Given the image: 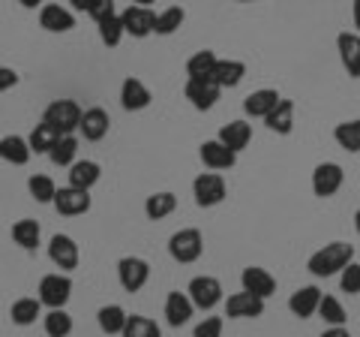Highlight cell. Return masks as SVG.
<instances>
[{
  "mask_svg": "<svg viewBox=\"0 0 360 337\" xmlns=\"http://www.w3.org/2000/svg\"><path fill=\"white\" fill-rule=\"evenodd\" d=\"M348 262H354V244L330 241V244H324L321 250H315L309 256L307 268H309L312 277H333V274H340Z\"/></svg>",
  "mask_w": 360,
  "mask_h": 337,
  "instance_id": "obj_1",
  "label": "cell"
},
{
  "mask_svg": "<svg viewBox=\"0 0 360 337\" xmlns=\"http://www.w3.org/2000/svg\"><path fill=\"white\" fill-rule=\"evenodd\" d=\"M205 253V235L195 226H186V229H177L172 238H168V256L180 265H193L201 259Z\"/></svg>",
  "mask_w": 360,
  "mask_h": 337,
  "instance_id": "obj_2",
  "label": "cell"
},
{
  "mask_svg": "<svg viewBox=\"0 0 360 337\" xmlns=\"http://www.w3.org/2000/svg\"><path fill=\"white\" fill-rule=\"evenodd\" d=\"M42 123H49L60 136H75L78 123H82V106L75 99H54L42 111Z\"/></svg>",
  "mask_w": 360,
  "mask_h": 337,
  "instance_id": "obj_3",
  "label": "cell"
},
{
  "mask_svg": "<svg viewBox=\"0 0 360 337\" xmlns=\"http://www.w3.org/2000/svg\"><path fill=\"white\" fill-rule=\"evenodd\" d=\"M39 301H42V307H49V310H63L66 305H70V298H72V277L70 274H63V271H54V274H45L39 280Z\"/></svg>",
  "mask_w": 360,
  "mask_h": 337,
  "instance_id": "obj_4",
  "label": "cell"
},
{
  "mask_svg": "<svg viewBox=\"0 0 360 337\" xmlns=\"http://www.w3.org/2000/svg\"><path fill=\"white\" fill-rule=\"evenodd\" d=\"M186 295H189V301H193L195 310H205V313H210L213 307H219L222 301H225L222 283H219L217 277H210V274H198V277L189 280Z\"/></svg>",
  "mask_w": 360,
  "mask_h": 337,
  "instance_id": "obj_5",
  "label": "cell"
},
{
  "mask_svg": "<svg viewBox=\"0 0 360 337\" xmlns=\"http://www.w3.org/2000/svg\"><path fill=\"white\" fill-rule=\"evenodd\" d=\"M193 196L198 208H217L229 196V187H225V178L219 172H201L193 181Z\"/></svg>",
  "mask_w": 360,
  "mask_h": 337,
  "instance_id": "obj_6",
  "label": "cell"
},
{
  "mask_svg": "<svg viewBox=\"0 0 360 337\" xmlns=\"http://www.w3.org/2000/svg\"><path fill=\"white\" fill-rule=\"evenodd\" d=\"M219 94H222V87L213 82L210 75L207 78H186V85H184V97L189 99V106L195 111H210L219 103Z\"/></svg>",
  "mask_w": 360,
  "mask_h": 337,
  "instance_id": "obj_7",
  "label": "cell"
},
{
  "mask_svg": "<svg viewBox=\"0 0 360 337\" xmlns=\"http://www.w3.org/2000/svg\"><path fill=\"white\" fill-rule=\"evenodd\" d=\"M345 184V172H342V166L340 163H319L312 168V193L319 196V199H330L336 196L342 190Z\"/></svg>",
  "mask_w": 360,
  "mask_h": 337,
  "instance_id": "obj_8",
  "label": "cell"
},
{
  "mask_svg": "<svg viewBox=\"0 0 360 337\" xmlns=\"http://www.w3.org/2000/svg\"><path fill=\"white\" fill-rule=\"evenodd\" d=\"M120 21H123V33L132 39H148L153 27H156V13L148 6H135L129 4L127 9L120 13Z\"/></svg>",
  "mask_w": 360,
  "mask_h": 337,
  "instance_id": "obj_9",
  "label": "cell"
},
{
  "mask_svg": "<svg viewBox=\"0 0 360 337\" xmlns=\"http://www.w3.org/2000/svg\"><path fill=\"white\" fill-rule=\"evenodd\" d=\"M54 211L63 217H82L90 211V205H94V199H90L87 190H78V187H58V193H54Z\"/></svg>",
  "mask_w": 360,
  "mask_h": 337,
  "instance_id": "obj_10",
  "label": "cell"
},
{
  "mask_svg": "<svg viewBox=\"0 0 360 337\" xmlns=\"http://www.w3.org/2000/svg\"><path fill=\"white\" fill-rule=\"evenodd\" d=\"M117 280L127 292H141L150 280V265L141 256H123L117 262Z\"/></svg>",
  "mask_w": 360,
  "mask_h": 337,
  "instance_id": "obj_11",
  "label": "cell"
},
{
  "mask_svg": "<svg viewBox=\"0 0 360 337\" xmlns=\"http://www.w3.org/2000/svg\"><path fill=\"white\" fill-rule=\"evenodd\" d=\"M49 259L54 262V268L70 274L78 268V262H82V250H78L75 238H70V235H54L49 241Z\"/></svg>",
  "mask_w": 360,
  "mask_h": 337,
  "instance_id": "obj_12",
  "label": "cell"
},
{
  "mask_svg": "<svg viewBox=\"0 0 360 337\" xmlns=\"http://www.w3.org/2000/svg\"><path fill=\"white\" fill-rule=\"evenodd\" d=\"M264 313V298L252 295V292H234L225 298V317L229 319H258Z\"/></svg>",
  "mask_w": 360,
  "mask_h": 337,
  "instance_id": "obj_13",
  "label": "cell"
},
{
  "mask_svg": "<svg viewBox=\"0 0 360 337\" xmlns=\"http://www.w3.org/2000/svg\"><path fill=\"white\" fill-rule=\"evenodd\" d=\"M198 157H201V163H205L210 172H229V168H234V163H238V154L229 151L219 139H207V142H201V148H198Z\"/></svg>",
  "mask_w": 360,
  "mask_h": 337,
  "instance_id": "obj_14",
  "label": "cell"
},
{
  "mask_svg": "<svg viewBox=\"0 0 360 337\" xmlns=\"http://www.w3.org/2000/svg\"><path fill=\"white\" fill-rule=\"evenodd\" d=\"M111 130V118L103 106H90L82 111V123H78V133L87 139V142H103Z\"/></svg>",
  "mask_w": 360,
  "mask_h": 337,
  "instance_id": "obj_15",
  "label": "cell"
},
{
  "mask_svg": "<svg viewBox=\"0 0 360 337\" xmlns=\"http://www.w3.org/2000/svg\"><path fill=\"white\" fill-rule=\"evenodd\" d=\"M240 286H243V292H252V295L267 301L276 292V277L262 265H250V268H243V274H240Z\"/></svg>",
  "mask_w": 360,
  "mask_h": 337,
  "instance_id": "obj_16",
  "label": "cell"
},
{
  "mask_svg": "<svg viewBox=\"0 0 360 337\" xmlns=\"http://www.w3.org/2000/svg\"><path fill=\"white\" fill-rule=\"evenodd\" d=\"M150 87L141 82V78H135V75H127L123 78V85H120V106L127 109V111H144L150 106Z\"/></svg>",
  "mask_w": 360,
  "mask_h": 337,
  "instance_id": "obj_17",
  "label": "cell"
},
{
  "mask_svg": "<svg viewBox=\"0 0 360 337\" xmlns=\"http://www.w3.org/2000/svg\"><path fill=\"white\" fill-rule=\"evenodd\" d=\"M39 27L49 33H70L75 27V13L60 4H42L39 9Z\"/></svg>",
  "mask_w": 360,
  "mask_h": 337,
  "instance_id": "obj_18",
  "label": "cell"
},
{
  "mask_svg": "<svg viewBox=\"0 0 360 337\" xmlns=\"http://www.w3.org/2000/svg\"><path fill=\"white\" fill-rule=\"evenodd\" d=\"M193 317H195V307L186 292H177V289L168 292L165 295V322L172 325V329H180V325H186Z\"/></svg>",
  "mask_w": 360,
  "mask_h": 337,
  "instance_id": "obj_19",
  "label": "cell"
},
{
  "mask_svg": "<svg viewBox=\"0 0 360 337\" xmlns=\"http://www.w3.org/2000/svg\"><path fill=\"white\" fill-rule=\"evenodd\" d=\"M321 295H324V292H321L319 286H300L297 292H291L288 310L295 313L297 319H309V317H315V313H319Z\"/></svg>",
  "mask_w": 360,
  "mask_h": 337,
  "instance_id": "obj_20",
  "label": "cell"
},
{
  "mask_svg": "<svg viewBox=\"0 0 360 337\" xmlns=\"http://www.w3.org/2000/svg\"><path fill=\"white\" fill-rule=\"evenodd\" d=\"M336 51H340L345 73L352 78H360V33L342 30L340 37H336Z\"/></svg>",
  "mask_w": 360,
  "mask_h": 337,
  "instance_id": "obj_21",
  "label": "cell"
},
{
  "mask_svg": "<svg viewBox=\"0 0 360 337\" xmlns=\"http://www.w3.org/2000/svg\"><path fill=\"white\" fill-rule=\"evenodd\" d=\"M217 139H219L229 151L240 154L243 148H250V142H252V127H250V121H229V123H225V127L219 130Z\"/></svg>",
  "mask_w": 360,
  "mask_h": 337,
  "instance_id": "obj_22",
  "label": "cell"
},
{
  "mask_svg": "<svg viewBox=\"0 0 360 337\" xmlns=\"http://www.w3.org/2000/svg\"><path fill=\"white\" fill-rule=\"evenodd\" d=\"M66 178H70V187H78V190H87L99 184V178H103V166H99L96 160H75L70 166V172H66Z\"/></svg>",
  "mask_w": 360,
  "mask_h": 337,
  "instance_id": "obj_23",
  "label": "cell"
},
{
  "mask_svg": "<svg viewBox=\"0 0 360 337\" xmlns=\"http://www.w3.org/2000/svg\"><path fill=\"white\" fill-rule=\"evenodd\" d=\"M279 99H283V97H279L274 87H258V91H252L250 97L243 99V111H246L250 118H262V121H264L270 111L276 109Z\"/></svg>",
  "mask_w": 360,
  "mask_h": 337,
  "instance_id": "obj_24",
  "label": "cell"
},
{
  "mask_svg": "<svg viewBox=\"0 0 360 337\" xmlns=\"http://www.w3.org/2000/svg\"><path fill=\"white\" fill-rule=\"evenodd\" d=\"M246 75V63L243 61H234V58H219L217 66H213V82H217L222 91L225 87H238Z\"/></svg>",
  "mask_w": 360,
  "mask_h": 337,
  "instance_id": "obj_25",
  "label": "cell"
},
{
  "mask_svg": "<svg viewBox=\"0 0 360 337\" xmlns=\"http://www.w3.org/2000/svg\"><path fill=\"white\" fill-rule=\"evenodd\" d=\"M33 157L30 145L25 136H4L0 139V160H6L9 166H27V160Z\"/></svg>",
  "mask_w": 360,
  "mask_h": 337,
  "instance_id": "obj_26",
  "label": "cell"
},
{
  "mask_svg": "<svg viewBox=\"0 0 360 337\" xmlns=\"http://www.w3.org/2000/svg\"><path fill=\"white\" fill-rule=\"evenodd\" d=\"M264 123L276 136H288V133L295 130V103H291V99H279L276 109L264 118Z\"/></svg>",
  "mask_w": 360,
  "mask_h": 337,
  "instance_id": "obj_27",
  "label": "cell"
},
{
  "mask_svg": "<svg viewBox=\"0 0 360 337\" xmlns=\"http://www.w3.org/2000/svg\"><path fill=\"white\" fill-rule=\"evenodd\" d=\"M42 317V301L39 298H15L13 307H9V319H13V325H18V329H27V325H33Z\"/></svg>",
  "mask_w": 360,
  "mask_h": 337,
  "instance_id": "obj_28",
  "label": "cell"
},
{
  "mask_svg": "<svg viewBox=\"0 0 360 337\" xmlns=\"http://www.w3.org/2000/svg\"><path fill=\"white\" fill-rule=\"evenodd\" d=\"M174 211H177V196L172 190L150 193L148 202H144V214H148V220H165V217H172Z\"/></svg>",
  "mask_w": 360,
  "mask_h": 337,
  "instance_id": "obj_29",
  "label": "cell"
},
{
  "mask_svg": "<svg viewBox=\"0 0 360 337\" xmlns=\"http://www.w3.org/2000/svg\"><path fill=\"white\" fill-rule=\"evenodd\" d=\"M42 238V226L30 217H21L13 223V241L21 247V250H37Z\"/></svg>",
  "mask_w": 360,
  "mask_h": 337,
  "instance_id": "obj_30",
  "label": "cell"
},
{
  "mask_svg": "<svg viewBox=\"0 0 360 337\" xmlns=\"http://www.w3.org/2000/svg\"><path fill=\"white\" fill-rule=\"evenodd\" d=\"M127 319H129V313L120 305H105V307L96 310V322H99V331L103 334H123Z\"/></svg>",
  "mask_w": 360,
  "mask_h": 337,
  "instance_id": "obj_31",
  "label": "cell"
},
{
  "mask_svg": "<svg viewBox=\"0 0 360 337\" xmlns=\"http://www.w3.org/2000/svg\"><path fill=\"white\" fill-rule=\"evenodd\" d=\"M333 139L342 151L348 154H360V118L354 121H342L333 127Z\"/></svg>",
  "mask_w": 360,
  "mask_h": 337,
  "instance_id": "obj_32",
  "label": "cell"
},
{
  "mask_svg": "<svg viewBox=\"0 0 360 337\" xmlns=\"http://www.w3.org/2000/svg\"><path fill=\"white\" fill-rule=\"evenodd\" d=\"M184 21H186L184 6H168V9H162V13H156L153 33L156 37H172V33H177L180 27H184Z\"/></svg>",
  "mask_w": 360,
  "mask_h": 337,
  "instance_id": "obj_33",
  "label": "cell"
},
{
  "mask_svg": "<svg viewBox=\"0 0 360 337\" xmlns=\"http://www.w3.org/2000/svg\"><path fill=\"white\" fill-rule=\"evenodd\" d=\"M49 160L60 168H70L78 160V139L75 136H60L54 142V148L49 151Z\"/></svg>",
  "mask_w": 360,
  "mask_h": 337,
  "instance_id": "obj_34",
  "label": "cell"
},
{
  "mask_svg": "<svg viewBox=\"0 0 360 337\" xmlns=\"http://www.w3.org/2000/svg\"><path fill=\"white\" fill-rule=\"evenodd\" d=\"M42 329H45L49 337H70L72 329H75V322H72L70 313H66V307L63 310H49L42 317Z\"/></svg>",
  "mask_w": 360,
  "mask_h": 337,
  "instance_id": "obj_35",
  "label": "cell"
},
{
  "mask_svg": "<svg viewBox=\"0 0 360 337\" xmlns=\"http://www.w3.org/2000/svg\"><path fill=\"white\" fill-rule=\"evenodd\" d=\"M60 139V133L54 130V127H49V123H37V127L30 130V136H27V145H30V151L33 154H49L51 148H54V142Z\"/></svg>",
  "mask_w": 360,
  "mask_h": 337,
  "instance_id": "obj_36",
  "label": "cell"
},
{
  "mask_svg": "<svg viewBox=\"0 0 360 337\" xmlns=\"http://www.w3.org/2000/svg\"><path fill=\"white\" fill-rule=\"evenodd\" d=\"M27 193H30V199H37L39 205H51L54 193H58V184H54V178H49V175H30Z\"/></svg>",
  "mask_w": 360,
  "mask_h": 337,
  "instance_id": "obj_37",
  "label": "cell"
},
{
  "mask_svg": "<svg viewBox=\"0 0 360 337\" xmlns=\"http://www.w3.org/2000/svg\"><path fill=\"white\" fill-rule=\"evenodd\" d=\"M217 51H210V49H201V51H195L193 58L186 61V75L189 78H207V75H213V66H217Z\"/></svg>",
  "mask_w": 360,
  "mask_h": 337,
  "instance_id": "obj_38",
  "label": "cell"
},
{
  "mask_svg": "<svg viewBox=\"0 0 360 337\" xmlns=\"http://www.w3.org/2000/svg\"><path fill=\"white\" fill-rule=\"evenodd\" d=\"M120 337H162V329L150 317H139V313H132V317L127 319V329H123Z\"/></svg>",
  "mask_w": 360,
  "mask_h": 337,
  "instance_id": "obj_39",
  "label": "cell"
},
{
  "mask_svg": "<svg viewBox=\"0 0 360 337\" xmlns=\"http://www.w3.org/2000/svg\"><path fill=\"white\" fill-rule=\"evenodd\" d=\"M319 317L324 319V325H345V307H342V301L336 298V295H321V305H319Z\"/></svg>",
  "mask_w": 360,
  "mask_h": 337,
  "instance_id": "obj_40",
  "label": "cell"
},
{
  "mask_svg": "<svg viewBox=\"0 0 360 337\" xmlns=\"http://www.w3.org/2000/svg\"><path fill=\"white\" fill-rule=\"evenodd\" d=\"M96 27H99V39H103V46H108V49H117L120 39L127 37V33H123L120 16H111V18H105V21H99Z\"/></svg>",
  "mask_w": 360,
  "mask_h": 337,
  "instance_id": "obj_41",
  "label": "cell"
},
{
  "mask_svg": "<svg viewBox=\"0 0 360 337\" xmlns=\"http://www.w3.org/2000/svg\"><path fill=\"white\" fill-rule=\"evenodd\" d=\"M340 286L348 295H360V262H348L340 271Z\"/></svg>",
  "mask_w": 360,
  "mask_h": 337,
  "instance_id": "obj_42",
  "label": "cell"
},
{
  "mask_svg": "<svg viewBox=\"0 0 360 337\" xmlns=\"http://www.w3.org/2000/svg\"><path fill=\"white\" fill-rule=\"evenodd\" d=\"M87 16L99 25V21H105V18H111V16H117V4H115V0H94V6L87 9Z\"/></svg>",
  "mask_w": 360,
  "mask_h": 337,
  "instance_id": "obj_43",
  "label": "cell"
},
{
  "mask_svg": "<svg viewBox=\"0 0 360 337\" xmlns=\"http://www.w3.org/2000/svg\"><path fill=\"white\" fill-rule=\"evenodd\" d=\"M193 337H222V319L219 317H205L193 329Z\"/></svg>",
  "mask_w": 360,
  "mask_h": 337,
  "instance_id": "obj_44",
  "label": "cell"
},
{
  "mask_svg": "<svg viewBox=\"0 0 360 337\" xmlns=\"http://www.w3.org/2000/svg\"><path fill=\"white\" fill-rule=\"evenodd\" d=\"M15 85H18V73L13 70V66H0V94L13 91Z\"/></svg>",
  "mask_w": 360,
  "mask_h": 337,
  "instance_id": "obj_45",
  "label": "cell"
},
{
  "mask_svg": "<svg viewBox=\"0 0 360 337\" xmlns=\"http://www.w3.org/2000/svg\"><path fill=\"white\" fill-rule=\"evenodd\" d=\"M319 337H352V331H348L345 325H330V329H324Z\"/></svg>",
  "mask_w": 360,
  "mask_h": 337,
  "instance_id": "obj_46",
  "label": "cell"
},
{
  "mask_svg": "<svg viewBox=\"0 0 360 337\" xmlns=\"http://www.w3.org/2000/svg\"><path fill=\"white\" fill-rule=\"evenodd\" d=\"M70 4H72L75 13H87V9L94 6V0H70Z\"/></svg>",
  "mask_w": 360,
  "mask_h": 337,
  "instance_id": "obj_47",
  "label": "cell"
},
{
  "mask_svg": "<svg viewBox=\"0 0 360 337\" xmlns=\"http://www.w3.org/2000/svg\"><path fill=\"white\" fill-rule=\"evenodd\" d=\"M352 18H354V27L360 33V0H354V6H352Z\"/></svg>",
  "mask_w": 360,
  "mask_h": 337,
  "instance_id": "obj_48",
  "label": "cell"
},
{
  "mask_svg": "<svg viewBox=\"0 0 360 337\" xmlns=\"http://www.w3.org/2000/svg\"><path fill=\"white\" fill-rule=\"evenodd\" d=\"M18 4L25 6V9H42V4H45V0H18Z\"/></svg>",
  "mask_w": 360,
  "mask_h": 337,
  "instance_id": "obj_49",
  "label": "cell"
},
{
  "mask_svg": "<svg viewBox=\"0 0 360 337\" xmlns=\"http://www.w3.org/2000/svg\"><path fill=\"white\" fill-rule=\"evenodd\" d=\"M132 4H135V6H148V9H150V4H156V0H132Z\"/></svg>",
  "mask_w": 360,
  "mask_h": 337,
  "instance_id": "obj_50",
  "label": "cell"
},
{
  "mask_svg": "<svg viewBox=\"0 0 360 337\" xmlns=\"http://www.w3.org/2000/svg\"><path fill=\"white\" fill-rule=\"evenodd\" d=\"M354 229H357V235H360V208L354 211Z\"/></svg>",
  "mask_w": 360,
  "mask_h": 337,
  "instance_id": "obj_51",
  "label": "cell"
},
{
  "mask_svg": "<svg viewBox=\"0 0 360 337\" xmlns=\"http://www.w3.org/2000/svg\"><path fill=\"white\" fill-rule=\"evenodd\" d=\"M238 4H255V0H238Z\"/></svg>",
  "mask_w": 360,
  "mask_h": 337,
  "instance_id": "obj_52",
  "label": "cell"
}]
</instances>
